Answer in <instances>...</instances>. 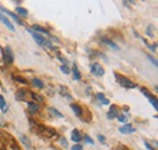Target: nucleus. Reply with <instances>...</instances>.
Here are the masks:
<instances>
[{"label": "nucleus", "mask_w": 158, "mask_h": 150, "mask_svg": "<svg viewBox=\"0 0 158 150\" xmlns=\"http://www.w3.org/2000/svg\"><path fill=\"white\" fill-rule=\"evenodd\" d=\"M28 31L32 34V36H33V39L35 40V43L39 44L40 46H43V47H48V48H50V50H54V46L51 45V43L49 41V40L45 39L44 36H42V35L38 34V33H35V31H33L30 28L28 29Z\"/></svg>", "instance_id": "1"}, {"label": "nucleus", "mask_w": 158, "mask_h": 150, "mask_svg": "<svg viewBox=\"0 0 158 150\" xmlns=\"http://www.w3.org/2000/svg\"><path fill=\"white\" fill-rule=\"evenodd\" d=\"M116 78H118L117 80H118V83H119L122 86H123L124 88L132 90V88H134L135 86H136V85L133 83V81H130L128 78H125V76H120V75H118V74H116Z\"/></svg>", "instance_id": "2"}, {"label": "nucleus", "mask_w": 158, "mask_h": 150, "mask_svg": "<svg viewBox=\"0 0 158 150\" xmlns=\"http://www.w3.org/2000/svg\"><path fill=\"white\" fill-rule=\"evenodd\" d=\"M91 73L96 76H102L103 74H105V70H103V68H102V66L100 64V63L95 62L91 64Z\"/></svg>", "instance_id": "3"}, {"label": "nucleus", "mask_w": 158, "mask_h": 150, "mask_svg": "<svg viewBox=\"0 0 158 150\" xmlns=\"http://www.w3.org/2000/svg\"><path fill=\"white\" fill-rule=\"evenodd\" d=\"M4 60H5L6 63H12L15 57H13V52L10 46H6L4 48Z\"/></svg>", "instance_id": "4"}, {"label": "nucleus", "mask_w": 158, "mask_h": 150, "mask_svg": "<svg viewBox=\"0 0 158 150\" xmlns=\"http://www.w3.org/2000/svg\"><path fill=\"white\" fill-rule=\"evenodd\" d=\"M135 127H133L132 125H129V124H126L124 126H122L119 127V132L120 133H123V134H130V133H134L135 132Z\"/></svg>", "instance_id": "5"}, {"label": "nucleus", "mask_w": 158, "mask_h": 150, "mask_svg": "<svg viewBox=\"0 0 158 150\" xmlns=\"http://www.w3.org/2000/svg\"><path fill=\"white\" fill-rule=\"evenodd\" d=\"M40 131H42V133L45 136V137L50 138V137H54V136H56V132L54 131L52 128H49V127H44V126H40Z\"/></svg>", "instance_id": "6"}, {"label": "nucleus", "mask_w": 158, "mask_h": 150, "mask_svg": "<svg viewBox=\"0 0 158 150\" xmlns=\"http://www.w3.org/2000/svg\"><path fill=\"white\" fill-rule=\"evenodd\" d=\"M0 21H1L3 23H4V24L6 26V28H7L9 30H11V31H15V27H13V24L11 23L10 21L7 20V18H6L5 16H3L1 13H0Z\"/></svg>", "instance_id": "7"}, {"label": "nucleus", "mask_w": 158, "mask_h": 150, "mask_svg": "<svg viewBox=\"0 0 158 150\" xmlns=\"http://www.w3.org/2000/svg\"><path fill=\"white\" fill-rule=\"evenodd\" d=\"M107 117L110 120H113V119H116V117H118V109H117L116 105L111 107L110 111H108V114H107Z\"/></svg>", "instance_id": "8"}, {"label": "nucleus", "mask_w": 158, "mask_h": 150, "mask_svg": "<svg viewBox=\"0 0 158 150\" xmlns=\"http://www.w3.org/2000/svg\"><path fill=\"white\" fill-rule=\"evenodd\" d=\"M72 140L75 143H79L82 140V136H80V132L78 130H73L72 131Z\"/></svg>", "instance_id": "9"}, {"label": "nucleus", "mask_w": 158, "mask_h": 150, "mask_svg": "<svg viewBox=\"0 0 158 150\" xmlns=\"http://www.w3.org/2000/svg\"><path fill=\"white\" fill-rule=\"evenodd\" d=\"M102 43H105L106 45H108V46H110V47H112V48L117 50V51H118V50H119V46H118V45H117L114 41H112V40L107 39V38H103V39H102Z\"/></svg>", "instance_id": "10"}, {"label": "nucleus", "mask_w": 158, "mask_h": 150, "mask_svg": "<svg viewBox=\"0 0 158 150\" xmlns=\"http://www.w3.org/2000/svg\"><path fill=\"white\" fill-rule=\"evenodd\" d=\"M28 109H29L30 114H35L37 111H39V105L34 102H29L28 103Z\"/></svg>", "instance_id": "11"}, {"label": "nucleus", "mask_w": 158, "mask_h": 150, "mask_svg": "<svg viewBox=\"0 0 158 150\" xmlns=\"http://www.w3.org/2000/svg\"><path fill=\"white\" fill-rule=\"evenodd\" d=\"M30 29L33 30V31L35 30V31H39V33H43V34H49V31L46 29L43 28V27H40V26H38V24H33Z\"/></svg>", "instance_id": "12"}, {"label": "nucleus", "mask_w": 158, "mask_h": 150, "mask_svg": "<svg viewBox=\"0 0 158 150\" xmlns=\"http://www.w3.org/2000/svg\"><path fill=\"white\" fill-rule=\"evenodd\" d=\"M71 108H72V110L74 111V114H75L77 116H80V115H82V108H80L78 104H72Z\"/></svg>", "instance_id": "13"}, {"label": "nucleus", "mask_w": 158, "mask_h": 150, "mask_svg": "<svg viewBox=\"0 0 158 150\" xmlns=\"http://www.w3.org/2000/svg\"><path fill=\"white\" fill-rule=\"evenodd\" d=\"M1 10H3L4 12H5V13H7L9 16H11V17H12L13 20H15V21H16V22H17V23H19V24H22V22H21V20H20V18H19V17H17V16L15 15V13H12V12H10V11H7L6 9H4V7H1Z\"/></svg>", "instance_id": "14"}, {"label": "nucleus", "mask_w": 158, "mask_h": 150, "mask_svg": "<svg viewBox=\"0 0 158 150\" xmlns=\"http://www.w3.org/2000/svg\"><path fill=\"white\" fill-rule=\"evenodd\" d=\"M96 97H97V99L100 101L101 103H103V104H110V102H108V99H106V97H105V94H103L102 92H99L97 94H96Z\"/></svg>", "instance_id": "15"}, {"label": "nucleus", "mask_w": 158, "mask_h": 150, "mask_svg": "<svg viewBox=\"0 0 158 150\" xmlns=\"http://www.w3.org/2000/svg\"><path fill=\"white\" fill-rule=\"evenodd\" d=\"M21 142L23 143V145H26L27 149H30L32 148V144H30V140L28 137H26V136H22L21 137Z\"/></svg>", "instance_id": "16"}, {"label": "nucleus", "mask_w": 158, "mask_h": 150, "mask_svg": "<svg viewBox=\"0 0 158 150\" xmlns=\"http://www.w3.org/2000/svg\"><path fill=\"white\" fill-rule=\"evenodd\" d=\"M32 83H33V85L35 86V87H38V88H44V83L40 79H37V78H34L33 80H32Z\"/></svg>", "instance_id": "17"}, {"label": "nucleus", "mask_w": 158, "mask_h": 150, "mask_svg": "<svg viewBox=\"0 0 158 150\" xmlns=\"http://www.w3.org/2000/svg\"><path fill=\"white\" fill-rule=\"evenodd\" d=\"M73 78H74V80H77V81H79L80 79H82V74H80V71L77 69L75 66L73 67Z\"/></svg>", "instance_id": "18"}, {"label": "nucleus", "mask_w": 158, "mask_h": 150, "mask_svg": "<svg viewBox=\"0 0 158 150\" xmlns=\"http://www.w3.org/2000/svg\"><path fill=\"white\" fill-rule=\"evenodd\" d=\"M16 12L19 13V15H21V16H23V17H26L27 15H28V11L26 10V9H23V7H16Z\"/></svg>", "instance_id": "19"}, {"label": "nucleus", "mask_w": 158, "mask_h": 150, "mask_svg": "<svg viewBox=\"0 0 158 150\" xmlns=\"http://www.w3.org/2000/svg\"><path fill=\"white\" fill-rule=\"evenodd\" d=\"M50 113H51L54 116H57V117H60V119H62V117H63V115L57 110V109H55V108H50Z\"/></svg>", "instance_id": "20"}, {"label": "nucleus", "mask_w": 158, "mask_h": 150, "mask_svg": "<svg viewBox=\"0 0 158 150\" xmlns=\"http://www.w3.org/2000/svg\"><path fill=\"white\" fill-rule=\"evenodd\" d=\"M61 71H62V73H65L66 75H67V74H69V73H71V70H69V68L67 67V64H63V66L61 67Z\"/></svg>", "instance_id": "21"}, {"label": "nucleus", "mask_w": 158, "mask_h": 150, "mask_svg": "<svg viewBox=\"0 0 158 150\" xmlns=\"http://www.w3.org/2000/svg\"><path fill=\"white\" fill-rule=\"evenodd\" d=\"M146 34L148 35V36H153V26L152 24H150L147 27V31H146Z\"/></svg>", "instance_id": "22"}, {"label": "nucleus", "mask_w": 158, "mask_h": 150, "mask_svg": "<svg viewBox=\"0 0 158 150\" xmlns=\"http://www.w3.org/2000/svg\"><path fill=\"white\" fill-rule=\"evenodd\" d=\"M150 102H151V104L153 105V108H155V109H157V108H158V103H157V99H156L155 97H151V98H150Z\"/></svg>", "instance_id": "23"}, {"label": "nucleus", "mask_w": 158, "mask_h": 150, "mask_svg": "<svg viewBox=\"0 0 158 150\" xmlns=\"http://www.w3.org/2000/svg\"><path fill=\"white\" fill-rule=\"evenodd\" d=\"M140 91H141V92H142L143 94H145V96H146V97H147L148 99H150V98L152 97V96H151V94H150V93H148V91H146V88H145V87H141V88H140Z\"/></svg>", "instance_id": "24"}, {"label": "nucleus", "mask_w": 158, "mask_h": 150, "mask_svg": "<svg viewBox=\"0 0 158 150\" xmlns=\"http://www.w3.org/2000/svg\"><path fill=\"white\" fill-rule=\"evenodd\" d=\"M30 94H32V97H33L34 99H37V101H39V102H43V101H44L43 97L39 96V94H35V93H30Z\"/></svg>", "instance_id": "25"}, {"label": "nucleus", "mask_w": 158, "mask_h": 150, "mask_svg": "<svg viewBox=\"0 0 158 150\" xmlns=\"http://www.w3.org/2000/svg\"><path fill=\"white\" fill-rule=\"evenodd\" d=\"M118 121L119 122H126L128 121V117H126L125 115H118Z\"/></svg>", "instance_id": "26"}, {"label": "nucleus", "mask_w": 158, "mask_h": 150, "mask_svg": "<svg viewBox=\"0 0 158 150\" xmlns=\"http://www.w3.org/2000/svg\"><path fill=\"white\" fill-rule=\"evenodd\" d=\"M6 105V103H5V99H4L3 96H0V109H3L4 107Z\"/></svg>", "instance_id": "27"}, {"label": "nucleus", "mask_w": 158, "mask_h": 150, "mask_svg": "<svg viewBox=\"0 0 158 150\" xmlns=\"http://www.w3.org/2000/svg\"><path fill=\"white\" fill-rule=\"evenodd\" d=\"M147 57H148V58H150V61H151V62L153 63V66H155V67H157V66H158V64H157V61H156V60H155V58H153L152 56H150V54H148V56H147Z\"/></svg>", "instance_id": "28"}, {"label": "nucleus", "mask_w": 158, "mask_h": 150, "mask_svg": "<svg viewBox=\"0 0 158 150\" xmlns=\"http://www.w3.org/2000/svg\"><path fill=\"white\" fill-rule=\"evenodd\" d=\"M84 139H85V142H87V143H90V144H94V140H93L91 138H90V137H88V136H85V137H84Z\"/></svg>", "instance_id": "29"}, {"label": "nucleus", "mask_w": 158, "mask_h": 150, "mask_svg": "<svg viewBox=\"0 0 158 150\" xmlns=\"http://www.w3.org/2000/svg\"><path fill=\"white\" fill-rule=\"evenodd\" d=\"M61 144H62L65 148H67V147H68V143H67V140H66L65 138H61Z\"/></svg>", "instance_id": "30"}, {"label": "nucleus", "mask_w": 158, "mask_h": 150, "mask_svg": "<svg viewBox=\"0 0 158 150\" xmlns=\"http://www.w3.org/2000/svg\"><path fill=\"white\" fill-rule=\"evenodd\" d=\"M15 80L20 81V83H22V84H27V80H23L22 78H20V76H16V78H15Z\"/></svg>", "instance_id": "31"}, {"label": "nucleus", "mask_w": 158, "mask_h": 150, "mask_svg": "<svg viewBox=\"0 0 158 150\" xmlns=\"http://www.w3.org/2000/svg\"><path fill=\"white\" fill-rule=\"evenodd\" d=\"M83 149V147L80 144H77V145H74L73 148H72V150H82Z\"/></svg>", "instance_id": "32"}, {"label": "nucleus", "mask_w": 158, "mask_h": 150, "mask_svg": "<svg viewBox=\"0 0 158 150\" xmlns=\"http://www.w3.org/2000/svg\"><path fill=\"white\" fill-rule=\"evenodd\" d=\"M97 137H99V140H100L101 143H106V139H105V137H103V136H101V134H99Z\"/></svg>", "instance_id": "33"}, {"label": "nucleus", "mask_w": 158, "mask_h": 150, "mask_svg": "<svg viewBox=\"0 0 158 150\" xmlns=\"http://www.w3.org/2000/svg\"><path fill=\"white\" fill-rule=\"evenodd\" d=\"M120 150H130L128 147H125V145H123V147H122V149Z\"/></svg>", "instance_id": "34"}, {"label": "nucleus", "mask_w": 158, "mask_h": 150, "mask_svg": "<svg viewBox=\"0 0 158 150\" xmlns=\"http://www.w3.org/2000/svg\"><path fill=\"white\" fill-rule=\"evenodd\" d=\"M0 117H1V116H0ZM3 125H4V124H1V122H0V126H3Z\"/></svg>", "instance_id": "35"}]
</instances>
